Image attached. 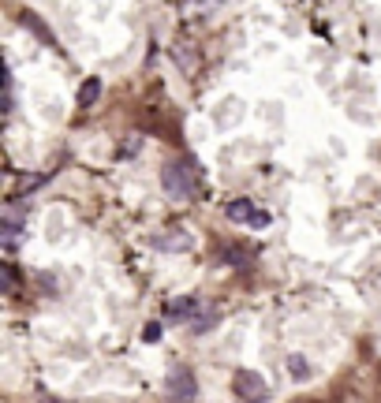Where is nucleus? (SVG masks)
<instances>
[{"instance_id":"1","label":"nucleus","mask_w":381,"mask_h":403,"mask_svg":"<svg viewBox=\"0 0 381 403\" xmlns=\"http://www.w3.org/2000/svg\"><path fill=\"white\" fill-rule=\"evenodd\" d=\"M161 183H165L168 198H176V202H187L194 194V172L183 161H168L165 172H161Z\"/></svg>"},{"instance_id":"2","label":"nucleus","mask_w":381,"mask_h":403,"mask_svg":"<svg viewBox=\"0 0 381 403\" xmlns=\"http://www.w3.org/2000/svg\"><path fill=\"white\" fill-rule=\"evenodd\" d=\"M194 396H199V385H194V374L187 366L172 369L168 374V400L172 403H191Z\"/></svg>"},{"instance_id":"3","label":"nucleus","mask_w":381,"mask_h":403,"mask_svg":"<svg viewBox=\"0 0 381 403\" xmlns=\"http://www.w3.org/2000/svg\"><path fill=\"white\" fill-rule=\"evenodd\" d=\"M228 221H239V224H254V228H266L269 224V213H258L254 205H250V198H236L224 205Z\"/></svg>"},{"instance_id":"4","label":"nucleus","mask_w":381,"mask_h":403,"mask_svg":"<svg viewBox=\"0 0 381 403\" xmlns=\"http://www.w3.org/2000/svg\"><path fill=\"white\" fill-rule=\"evenodd\" d=\"M236 392L243 400H266V381L254 374V369H239L236 374Z\"/></svg>"},{"instance_id":"5","label":"nucleus","mask_w":381,"mask_h":403,"mask_svg":"<svg viewBox=\"0 0 381 403\" xmlns=\"http://www.w3.org/2000/svg\"><path fill=\"white\" fill-rule=\"evenodd\" d=\"M165 314H168V318H180V321H191L194 314H199V302H194V299H168Z\"/></svg>"},{"instance_id":"6","label":"nucleus","mask_w":381,"mask_h":403,"mask_svg":"<svg viewBox=\"0 0 381 403\" xmlns=\"http://www.w3.org/2000/svg\"><path fill=\"white\" fill-rule=\"evenodd\" d=\"M97 94H101V79H97V75H90V79L79 86V108H90V105L97 101Z\"/></svg>"},{"instance_id":"7","label":"nucleus","mask_w":381,"mask_h":403,"mask_svg":"<svg viewBox=\"0 0 381 403\" xmlns=\"http://www.w3.org/2000/svg\"><path fill=\"white\" fill-rule=\"evenodd\" d=\"M19 228H23V213H19L15 205H4V239L8 243L19 235Z\"/></svg>"},{"instance_id":"8","label":"nucleus","mask_w":381,"mask_h":403,"mask_svg":"<svg viewBox=\"0 0 381 403\" xmlns=\"http://www.w3.org/2000/svg\"><path fill=\"white\" fill-rule=\"evenodd\" d=\"M288 374H292V377H307V374H310L307 358H303V355H292V358H288Z\"/></svg>"},{"instance_id":"9","label":"nucleus","mask_w":381,"mask_h":403,"mask_svg":"<svg viewBox=\"0 0 381 403\" xmlns=\"http://www.w3.org/2000/svg\"><path fill=\"white\" fill-rule=\"evenodd\" d=\"M143 340H146V344H154V340H161V325H157V321H150L146 329H143Z\"/></svg>"},{"instance_id":"10","label":"nucleus","mask_w":381,"mask_h":403,"mask_svg":"<svg viewBox=\"0 0 381 403\" xmlns=\"http://www.w3.org/2000/svg\"><path fill=\"white\" fill-rule=\"evenodd\" d=\"M239 403H262V400H239Z\"/></svg>"}]
</instances>
